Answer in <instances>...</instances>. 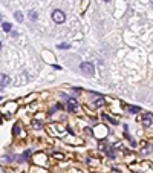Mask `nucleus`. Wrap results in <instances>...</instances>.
Returning a JSON list of instances; mask_svg holds the SVG:
<instances>
[{
	"label": "nucleus",
	"instance_id": "1",
	"mask_svg": "<svg viewBox=\"0 0 153 173\" xmlns=\"http://www.w3.org/2000/svg\"><path fill=\"white\" fill-rule=\"evenodd\" d=\"M80 69H81V72L84 74V75H87V77H93L95 75V66L92 64V63H81L80 64Z\"/></svg>",
	"mask_w": 153,
	"mask_h": 173
},
{
	"label": "nucleus",
	"instance_id": "2",
	"mask_svg": "<svg viewBox=\"0 0 153 173\" xmlns=\"http://www.w3.org/2000/svg\"><path fill=\"white\" fill-rule=\"evenodd\" d=\"M52 20H54L55 23L61 25V23H64V20H66V14H64L61 9H55V11L52 12Z\"/></svg>",
	"mask_w": 153,
	"mask_h": 173
},
{
	"label": "nucleus",
	"instance_id": "3",
	"mask_svg": "<svg viewBox=\"0 0 153 173\" xmlns=\"http://www.w3.org/2000/svg\"><path fill=\"white\" fill-rule=\"evenodd\" d=\"M34 159H35V161H34L35 164H38V165H43V167L46 165V162H45V161H48L46 155H43V153H38V155H35Z\"/></svg>",
	"mask_w": 153,
	"mask_h": 173
},
{
	"label": "nucleus",
	"instance_id": "4",
	"mask_svg": "<svg viewBox=\"0 0 153 173\" xmlns=\"http://www.w3.org/2000/svg\"><path fill=\"white\" fill-rule=\"evenodd\" d=\"M18 104L17 103H12V101H9V103H6V106L3 107V112H6V110H9L8 113H14L16 110H17Z\"/></svg>",
	"mask_w": 153,
	"mask_h": 173
},
{
	"label": "nucleus",
	"instance_id": "5",
	"mask_svg": "<svg viewBox=\"0 0 153 173\" xmlns=\"http://www.w3.org/2000/svg\"><path fill=\"white\" fill-rule=\"evenodd\" d=\"M9 83H11V78H9L8 75L2 74V75H0V87H5V86H8Z\"/></svg>",
	"mask_w": 153,
	"mask_h": 173
},
{
	"label": "nucleus",
	"instance_id": "6",
	"mask_svg": "<svg viewBox=\"0 0 153 173\" xmlns=\"http://www.w3.org/2000/svg\"><path fill=\"white\" fill-rule=\"evenodd\" d=\"M75 109H77V101H75L74 98H70V100H69V103H68V110H69V112H74Z\"/></svg>",
	"mask_w": 153,
	"mask_h": 173
},
{
	"label": "nucleus",
	"instance_id": "7",
	"mask_svg": "<svg viewBox=\"0 0 153 173\" xmlns=\"http://www.w3.org/2000/svg\"><path fill=\"white\" fill-rule=\"evenodd\" d=\"M2 29H3L5 32H9V31L12 29V25L8 23V21H5V23H2Z\"/></svg>",
	"mask_w": 153,
	"mask_h": 173
},
{
	"label": "nucleus",
	"instance_id": "8",
	"mask_svg": "<svg viewBox=\"0 0 153 173\" xmlns=\"http://www.w3.org/2000/svg\"><path fill=\"white\" fill-rule=\"evenodd\" d=\"M18 133H20V124H14V127H12V135H14V136H17Z\"/></svg>",
	"mask_w": 153,
	"mask_h": 173
},
{
	"label": "nucleus",
	"instance_id": "9",
	"mask_svg": "<svg viewBox=\"0 0 153 173\" xmlns=\"http://www.w3.org/2000/svg\"><path fill=\"white\" fill-rule=\"evenodd\" d=\"M150 124H152V117L145 113L144 115V126H150Z\"/></svg>",
	"mask_w": 153,
	"mask_h": 173
},
{
	"label": "nucleus",
	"instance_id": "10",
	"mask_svg": "<svg viewBox=\"0 0 153 173\" xmlns=\"http://www.w3.org/2000/svg\"><path fill=\"white\" fill-rule=\"evenodd\" d=\"M14 17H16V20H17V21H20V23L23 21V14H21L20 11H16V12H14Z\"/></svg>",
	"mask_w": 153,
	"mask_h": 173
},
{
	"label": "nucleus",
	"instance_id": "11",
	"mask_svg": "<svg viewBox=\"0 0 153 173\" xmlns=\"http://www.w3.org/2000/svg\"><path fill=\"white\" fill-rule=\"evenodd\" d=\"M52 158H54V159H60V161H63V159H64V155H63V153L55 152V153H52Z\"/></svg>",
	"mask_w": 153,
	"mask_h": 173
},
{
	"label": "nucleus",
	"instance_id": "12",
	"mask_svg": "<svg viewBox=\"0 0 153 173\" xmlns=\"http://www.w3.org/2000/svg\"><path fill=\"white\" fill-rule=\"evenodd\" d=\"M37 17H38V16H37V11H29V20H31V21H35Z\"/></svg>",
	"mask_w": 153,
	"mask_h": 173
},
{
	"label": "nucleus",
	"instance_id": "13",
	"mask_svg": "<svg viewBox=\"0 0 153 173\" xmlns=\"http://www.w3.org/2000/svg\"><path fill=\"white\" fill-rule=\"evenodd\" d=\"M132 113H136V112H139V107H133V106H126Z\"/></svg>",
	"mask_w": 153,
	"mask_h": 173
},
{
	"label": "nucleus",
	"instance_id": "14",
	"mask_svg": "<svg viewBox=\"0 0 153 173\" xmlns=\"http://www.w3.org/2000/svg\"><path fill=\"white\" fill-rule=\"evenodd\" d=\"M70 48V45H68V43H60L58 45V49H69Z\"/></svg>",
	"mask_w": 153,
	"mask_h": 173
},
{
	"label": "nucleus",
	"instance_id": "15",
	"mask_svg": "<svg viewBox=\"0 0 153 173\" xmlns=\"http://www.w3.org/2000/svg\"><path fill=\"white\" fill-rule=\"evenodd\" d=\"M34 129H41V122L34 121Z\"/></svg>",
	"mask_w": 153,
	"mask_h": 173
},
{
	"label": "nucleus",
	"instance_id": "16",
	"mask_svg": "<svg viewBox=\"0 0 153 173\" xmlns=\"http://www.w3.org/2000/svg\"><path fill=\"white\" fill-rule=\"evenodd\" d=\"M70 173H81L80 170H70Z\"/></svg>",
	"mask_w": 153,
	"mask_h": 173
},
{
	"label": "nucleus",
	"instance_id": "17",
	"mask_svg": "<svg viewBox=\"0 0 153 173\" xmlns=\"http://www.w3.org/2000/svg\"><path fill=\"white\" fill-rule=\"evenodd\" d=\"M103 2H110V0H103Z\"/></svg>",
	"mask_w": 153,
	"mask_h": 173
},
{
	"label": "nucleus",
	"instance_id": "18",
	"mask_svg": "<svg viewBox=\"0 0 153 173\" xmlns=\"http://www.w3.org/2000/svg\"><path fill=\"white\" fill-rule=\"evenodd\" d=\"M115 173H121V172H118V170H116V172H115Z\"/></svg>",
	"mask_w": 153,
	"mask_h": 173
},
{
	"label": "nucleus",
	"instance_id": "19",
	"mask_svg": "<svg viewBox=\"0 0 153 173\" xmlns=\"http://www.w3.org/2000/svg\"><path fill=\"white\" fill-rule=\"evenodd\" d=\"M0 49H2V43H0Z\"/></svg>",
	"mask_w": 153,
	"mask_h": 173
},
{
	"label": "nucleus",
	"instance_id": "20",
	"mask_svg": "<svg viewBox=\"0 0 153 173\" xmlns=\"http://www.w3.org/2000/svg\"><path fill=\"white\" fill-rule=\"evenodd\" d=\"M0 20H2V14H0Z\"/></svg>",
	"mask_w": 153,
	"mask_h": 173
}]
</instances>
